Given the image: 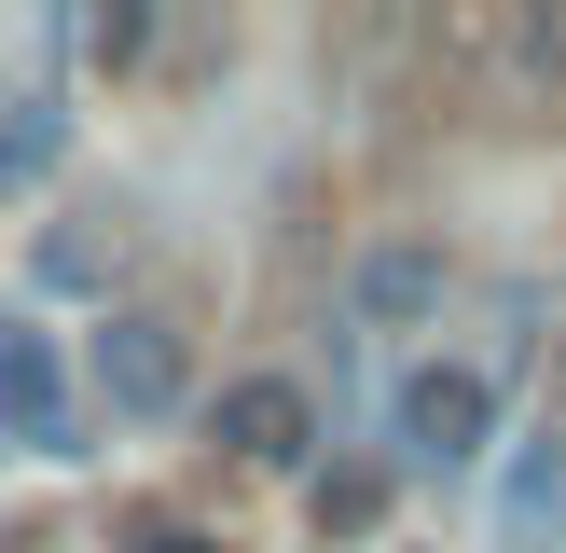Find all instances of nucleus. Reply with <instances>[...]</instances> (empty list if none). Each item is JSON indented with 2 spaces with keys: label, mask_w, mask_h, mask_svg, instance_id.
I'll return each mask as SVG.
<instances>
[{
  "label": "nucleus",
  "mask_w": 566,
  "mask_h": 553,
  "mask_svg": "<svg viewBox=\"0 0 566 553\" xmlns=\"http://www.w3.org/2000/svg\"><path fill=\"white\" fill-rule=\"evenodd\" d=\"M387 442H401L415 470H470L497 442V387L470 374V359H415L401 374V415H387Z\"/></svg>",
  "instance_id": "f257e3e1"
},
{
  "label": "nucleus",
  "mask_w": 566,
  "mask_h": 553,
  "mask_svg": "<svg viewBox=\"0 0 566 553\" xmlns=\"http://www.w3.org/2000/svg\"><path fill=\"white\" fill-rule=\"evenodd\" d=\"M180 387H193L180 319H166V304H111V319H97V401L153 429V415H180Z\"/></svg>",
  "instance_id": "f03ea898"
},
{
  "label": "nucleus",
  "mask_w": 566,
  "mask_h": 553,
  "mask_svg": "<svg viewBox=\"0 0 566 553\" xmlns=\"http://www.w3.org/2000/svg\"><path fill=\"white\" fill-rule=\"evenodd\" d=\"M83 457V401L55 374V332H0V457Z\"/></svg>",
  "instance_id": "7ed1b4c3"
},
{
  "label": "nucleus",
  "mask_w": 566,
  "mask_h": 553,
  "mask_svg": "<svg viewBox=\"0 0 566 553\" xmlns=\"http://www.w3.org/2000/svg\"><path fill=\"white\" fill-rule=\"evenodd\" d=\"M208 429H221V457H249V470H304L318 457V401H304L291 374H235L208 401Z\"/></svg>",
  "instance_id": "20e7f679"
},
{
  "label": "nucleus",
  "mask_w": 566,
  "mask_h": 553,
  "mask_svg": "<svg viewBox=\"0 0 566 553\" xmlns=\"http://www.w3.org/2000/svg\"><path fill=\"white\" fill-rule=\"evenodd\" d=\"M484 83H497L512 111H553V97H566V0H512V14H497Z\"/></svg>",
  "instance_id": "39448f33"
},
{
  "label": "nucleus",
  "mask_w": 566,
  "mask_h": 553,
  "mask_svg": "<svg viewBox=\"0 0 566 553\" xmlns=\"http://www.w3.org/2000/svg\"><path fill=\"white\" fill-rule=\"evenodd\" d=\"M497 540L512 553H553L566 540V442H512V470H497Z\"/></svg>",
  "instance_id": "423d86ee"
},
{
  "label": "nucleus",
  "mask_w": 566,
  "mask_h": 553,
  "mask_svg": "<svg viewBox=\"0 0 566 553\" xmlns=\"http://www.w3.org/2000/svg\"><path fill=\"white\" fill-rule=\"evenodd\" d=\"M429 304H442V263H429V249H374V263H359V319L415 332Z\"/></svg>",
  "instance_id": "0eeeda50"
},
{
  "label": "nucleus",
  "mask_w": 566,
  "mask_h": 553,
  "mask_svg": "<svg viewBox=\"0 0 566 553\" xmlns=\"http://www.w3.org/2000/svg\"><path fill=\"white\" fill-rule=\"evenodd\" d=\"M28 263H42V291H111V276H125V221H70V236H42Z\"/></svg>",
  "instance_id": "6e6552de"
},
{
  "label": "nucleus",
  "mask_w": 566,
  "mask_h": 553,
  "mask_svg": "<svg viewBox=\"0 0 566 553\" xmlns=\"http://www.w3.org/2000/svg\"><path fill=\"white\" fill-rule=\"evenodd\" d=\"M55 138H70V125H55V97H0V180H42Z\"/></svg>",
  "instance_id": "1a4fd4ad"
},
{
  "label": "nucleus",
  "mask_w": 566,
  "mask_h": 553,
  "mask_svg": "<svg viewBox=\"0 0 566 553\" xmlns=\"http://www.w3.org/2000/svg\"><path fill=\"white\" fill-rule=\"evenodd\" d=\"M318 525H332V540L387 525V470H318Z\"/></svg>",
  "instance_id": "9d476101"
},
{
  "label": "nucleus",
  "mask_w": 566,
  "mask_h": 553,
  "mask_svg": "<svg viewBox=\"0 0 566 553\" xmlns=\"http://www.w3.org/2000/svg\"><path fill=\"white\" fill-rule=\"evenodd\" d=\"M125 553H221V540H208V525H166V512H138V525H125Z\"/></svg>",
  "instance_id": "9b49d317"
},
{
  "label": "nucleus",
  "mask_w": 566,
  "mask_h": 553,
  "mask_svg": "<svg viewBox=\"0 0 566 553\" xmlns=\"http://www.w3.org/2000/svg\"><path fill=\"white\" fill-rule=\"evenodd\" d=\"M553 553H566V540H553Z\"/></svg>",
  "instance_id": "f8f14e48"
}]
</instances>
